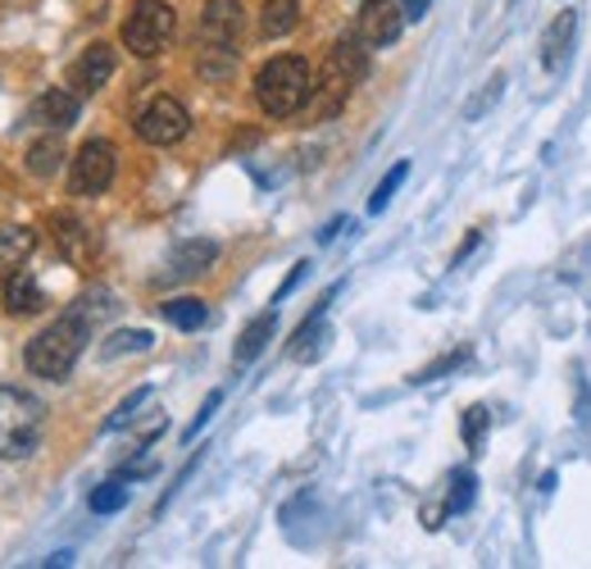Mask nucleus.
<instances>
[{
	"label": "nucleus",
	"instance_id": "nucleus-12",
	"mask_svg": "<svg viewBox=\"0 0 591 569\" xmlns=\"http://www.w3.org/2000/svg\"><path fill=\"white\" fill-rule=\"evenodd\" d=\"M51 237H56L60 256L73 260V264H87V260L96 256V232H91L78 214H56V219H51Z\"/></svg>",
	"mask_w": 591,
	"mask_h": 569
},
{
	"label": "nucleus",
	"instance_id": "nucleus-21",
	"mask_svg": "<svg viewBox=\"0 0 591 569\" xmlns=\"http://www.w3.org/2000/svg\"><path fill=\"white\" fill-rule=\"evenodd\" d=\"M37 247L32 228H0V264H23Z\"/></svg>",
	"mask_w": 591,
	"mask_h": 569
},
{
	"label": "nucleus",
	"instance_id": "nucleus-19",
	"mask_svg": "<svg viewBox=\"0 0 591 569\" xmlns=\"http://www.w3.org/2000/svg\"><path fill=\"white\" fill-rule=\"evenodd\" d=\"M160 310H164V319H169L173 328H182V333H196V328H206V323H210V310H206V301H196V297L164 301Z\"/></svg>",
	"mask_w": 591,
	"mask_h": 569
},
{
	"label": "nucleus",
	"instance_id": "nucleus-29",
	"mask_svg": "<svg viewBox=\"0 0 591 569\" xmlns=\"http://www.w3.org/2000/svg\"><path fill=\"white\" fill-rule=\"evenodd\" d=\"M219 406H223V392H210V401H206V406H201V415H196V419H191V429H187V433H182V438H187V442H191V438H196V433H201V429H206V423H210V415H214V410H219Z\"/></svg>",
	"mask_w": 591,
	"mask_h": 569
},
{
	"label": "nucleus",
	"instance_id": "nucleus-23",
	"mask_svg": "<svg viewBox=\"0 0 591 569\" xmlns=\"http://www.w3.org/2000/svg\"><path fill=\"white\" fill-rule=\"evenodd\" d=\"M405 178H410V164H405V160H401V164H391V173L373 187V197H369V214H382V210H387V201L397 197V187H401Z\"/></svg>",
	"mask_w": 591,
	"mask_h": 569
},
{
	"label": "nucleus",
	"instance_id": "nucleus-15",
	"mask_svg": "<svg viewBox=\"0 0 591 569\" xmlns=\"http://www.w3.org/2000/svg\"><path fill=\"white\" fill-rule=\"evenodd\" d=\"M214 256H219V247L206 242V237H196V242H182V247L169 256V273H173V278H196V273H206V269L214 264Z\"/></svg>",
	"mask_w": 591,
	"mask_h": 569
},
{
	"label": "nucleus",
	"instance_id": "nucleus-1",
	"mask_svg": "<svg viewBox=\"0 0 591 569\" xmlns=\"http://www.w3.org/2000/svg\"><path fill=\"white\" fill-rule=\"evenodd\" d=\"M87 338H91V310L82 301V306L60 315L51 328H41V333L28 342V369L37 378H69V369L87 351Z\"/></svg>",
	"mask_w": 591,
	"mask_h": 569
},
{
	"label": "nucleus",
	"instance_id": "nucleus-22",
	"mask_svg": "<svg viewBox=\"0 0 591 569\" xmlns=\"http://www.w3.org/2000/svg\"><path fill=\"white\" fill-rule=\"evenodd\" d=\"M151 333H146V328H119V333L101 347V356L106 360H119V356H128V351H151Z\"/></svg>",
	"mask_w": 591,
	"mask_h": 569
},
{
	"label": "nucleus",
	"instance_id": "nucleus-8",
	"mask_svg": "<svg viewBox=\"0 0 591 569\" xmlns=\"http://www.w3.org/2000/svg\"><path fill=\"white\" fill-rule=\"evenodd\" d=\"M110 78H114V46H106V41L87 46V51L69 64V87L78 91V97H96Z\"/></svg>",
	"mask_w": 591,
	"mask_h": 569
},
{
	"label": "nucleus",
	"instance_id": "nucleus-7",
	"mask_svg": "<svg viewBox=\"0 0 591 569\" xmlns=\"http://www.w3.org/2000/svg\"><path fill=\"white\" fill-rule=\"evenodd\" d=\"M110 182H114V147L110 141H87V147L73 156L69 192L73 197H101Z\"/></svg>",
	"mask_w": 591,
	"mask_h": 569
},
{
	"label": "nucleus",
	"instance_id": "nucleus-6",
	"mask_svg": "<svg viewBox=\"0 0 591 569\" xmlns=\"http://www.w3.org/2000/svg\"><path fill=\"white\" fill-rule=\"evenodd\" d=\"M187 132H191V114L173 97L146 101L141 114H137V137L146 141V147H173V141H182Z\"/></svg>",
	"mask_w": 591,
	"mask_h": 569
},
{
	"label": "nucleus",
	"instance_id": "nucleus-24",
	"mask_svg": "<svg viewBox=\"0 0 591 569\" xmlns=\"http://www.w3.org/2000/svg\"><path fill=\"white\" fill-rule=\"evenodd\" d=\"M501 91H505V73H497V78H487V82H482V91H478V97H473V101L464 106V119H469V123H478V119H482V114H487L491 106H497V101H501Z\"/></svg>",
	"mask_w": 591,
	"mask_h": 569
},
{
	"label": "nucleus",
	"instance_id": "nucleus-16",
	"mask_svg": "<svg viewBox=\"0 0 591 569\" xmlns=\"http://www.w3.org/2000/svg\"><path fill=\"white\" fill-rule=\"evenodd\" d=\"M273 333H278V310H264L260 319L246 323V333H241V342H237L232 360H237V365H251V360H256V356L273 342Z\"/></svg>",
	"mask_w": 591,
	"mask_h": 569
},
{
	"label": "nucleus",
	"instance_id": "nucleus-18",
	"mask_svg": "<svg viewBox=\"0 0 591 569\" xmlns=\"http://www.w3.org/2000/svg\"><path fill=\"white\" fill-rule=\"evenodd\" d=\"M296 23H301V0H264V14H260V32L269 41L296 32Z\"/></svg>",
	"mask_w": 591,
	"mask_h": 569
},
{
	"label": "nucleus",
	"instance_id": "nucleus-25",
	"mask_svg": "<svg viewBox=\"0 0 591 569\" xmlns=\"http://www.w3.org/2000/svg\"><path fill=\"white\" fill-rule=\"evenodd\" d=\"M473 488H478V479H473V473H469V469L451 473V492H447V510H451V515L469 510V506H473Z\"/></svg>",
	"mask_w": 591,
	"mask_h": 569
},
{
	"label": "nucleus",
	"instance_id": "nucleus-28",
	"mask_svg": "<svg viewBox=\"0 0 591 569\" xmlns=\"http://www.w3.org/2000/svg\"><path fill=\"white\" fill-rule=\"evenodd\" d=\"M487 423H491L487 406H473V410H464V442H469V451H478V447H482Z\"/></svg>",
	"mask_w": 591,
	"mask_h": 569
},
{
	"label": "nucleus",
	"instance_id": "nucleus-10",
	"mask_svg": "<svg viewBox=\"0 0 591 569\" xmlns=\"http://www.w3.org/2000/svg\"><path fill=\"white\" fill-rule=\"evenodd\" d=\"M405 28V10H397L391 0H364V10L355 19V37L364 46H391Z\"/></svg>",
	"mask_w": 591,
	"mask_h": 569
},
{
	"label": "nucleus",
	"instance_id": "nucleus-32",
	"mask_svg": "<svg viewBox=\"0 0 591 569\" xmlns=\"http://www.w3.org/2000/svg\"><path fill=\"white\" fill-rule=\"evenodd\" d=\"M341 223H347V219H332V223H328V228H323V232H319V242H332V237H337V232H341Z\"/></svg>",
	"mask_w": 591,
	"mask_h": 569
},
{
	"label": "nucleus",
	"instance_id": "nucleus-14",
	"mask_svg": "<svg viewBox=\"0 0 591 569\" xmlns=\"http://www.w3.org/2000/svg\"><path fill=\"white\" fill-rule=\"evenodd\" d=\"M0 297H6V310L10 315H41L46 310V292L37 288V278L28 269H19V264H10Z\"/></svg>",
	"mask_w": 591,
	"mask_h": 569
},
{
	"label": "nucleus",
	"instance_id": "nucleus-30",
	"mask_svg": "<svg viewBox=\"0 0 591 569\" xmlns=\"http://www.w3.org/2000/svg\"><path fill=\"white\" fill-rule=\"evenodd\" d=\"M460 360H464V351H455V356H441L437 365H428V369H423V373L414 378V383H432V378H437V373H447V369H455Z\"/></svg>",
	"mask_w": 591,
	"mask_h": 569
},
{
	"label": "nucleus",
	"instance_id": "nucleus-31",
	"mask_svg": "<svg viewBox=\"0 0 591 569\" xmlns=\"http://www.w3.org/2000/svg\"><path fill=\"white\" fill-rule=\"evenodd\" d=\"M428 6H432V0H401L405 19H423V14H428Z\"/></svg>",
	"mask_w": 591,
	"mask_h": 569
},
{
	"label": "nucleus",
	"instance_id": "nucleus-27",
	"mask_svg": "<svg viewBox=\"0 0 591 569\" xmlns=\"http://www.w3.org/2000/svg\"><path fill=\"white\" fill-rule=\"evenodd\" d=\"M146 401H151V388H137V392H132V397H128V401H123V406L110 415V423H106V429H110V433H114V429H128V423L137 419V410H141Z\"/></svg>",
	"mask_w": 591,
	"mask_h": 569
},
{
	"label": "nucleus",
	"instance_id": "nucleus-11",
	"mask_svg": "<svg viewBox=\"0 0 591 569\" xmlns=\"http://www.w3.org/2000/svg\"><path fill=\"white\" fill-rule=\"evenodd\" d=\"M78 110H82V97H78L73 87H51V91H41V97L32 101L28 119H32L37 128L64 132V128H73V123H78Z\"/></svg>",
	"mask_w": 591,
	"mask_h": 569
},
{
	"label": "nucleus",
	"instance_id": "nucleus-4",
	"mask_svg": "<svg viewBox=\"0 0 591 569\" xmlns=\"http://www.w3.org/2000/svg\"><path fill=\"white\" fill-rule=\"evenodd\" d=\"M41 423L46 406L32 392L0 383V460H28L41 442Z\"/></svg>",
	"mask_w": 591,
	"mask_h": 569
},
{
	"label": "nucleus",
	"instance_id": "nucleus-26",
	"mask_svg": "<svg viewBox=\"0 0 591 569\" xmlns=\"http://www.w3.org/2000/svg\"><path fill=\"white\" fill-rule=\"evenodd\" d=\"M96 515H114V510H123L128 506V488L123 483H101L91 492V501H87Z\"/></svg>",
	"mask_w": 591,
	"mask_h": 569
},
{
	"label": "nucleus",
	"instance_id": "nucleus-13",
	"mask_svg": "<svg viewBox=\"0 0 591 569\" xmlns=\"http://www.w3.org/2000/svg\"><path fill=\"white\" fill-rule=\"evenodd\" d=\"M573 37H578V14H573V10H564V14L547 28V37H541V69H547V73H560V69L569 64Z\"/></svg>",
	"mask_w": 591,
	"mask_h": 569
},
{
	"label": "nucleus",
	"instance_id": "nucleus-2",
	"mask_svg": "<svg viewBox=\"0 0 591 569\" xmlns=\"http://www.w3.org/2000/svg\"><path fill=\"white\" fill-rule=\"evenodd\" d=\"M314 73L301 56H278L256 73V101L269 119H291L296 110L310 106Z\"/></svg>",
	"mask_w": 591,
	"mask_h": 569
},
{
	"label": "nucleus",
	"instance_id": "nucleus-5",
	"mask_svg": "<svg viewBox=\"0 0 591 569\" xmlns=\"http://www.w3.org/2000/svg\"><path fill=\"white\" fill-rule=\"evenodd\" d=\"M173 28H178V19H173L169 0H137L132 14L123 19V46H128L132 56L151 60V56H160L164 46L173 41Z\"/></svg>",
	"mask_w": 591,
	"mask_h": 569
},
{
	"label": "nucleus",
	"instance_id": "nucleus-9",
	"mask_svg": "<svg viewBox=\"0 0 591 569\" xmlns=\"http://www.w3.org/2000/svg\"><path fill=\"white\" fill-rule=\"evenodd\" d=\"M241 37V0H210L201 14V46L206 51H232Z\"/></svg>",
	"mask_w": 591,
	"mask_h": 569
},
{
	"label": "nucleus",
	"instance_id": "nucleus-17",
	"mask_svg": "<svg viewBox=\"0 0 591 569\" xmlns=\"http://www.w3.org/2000/svg\"><path fill=\"white\" fill-rule=\"evenodd\" d=\"M328 306V301H323ZM323 306L296 328V342H291V360H314V356H323V347H328V323H323Z\"/></svg>",
	"mask_w": 591,
	"mask_h": 569
},
{
	"label": "nucleus",
	"instance_id": "nucleus-3",
	"mask_svg": "<svg viewBox=\"0 0 591 569\" xmlns=\"http://www.w3.org/2000/svg\"><path fill=\"white\" fill-rule=\"evenodd\" d=\"M369 73V51H364V41L360 37H341L332 51H328V64L310 91V101H314V119H332L341 106H347L351 97V87H360Z\"/></svg>",
	"mask_w": 591,
	"mask_h": 569
},
{
	"label": "nucleus",
	"instance_id": "nucleus-20",
	"mask_svg": "<svg viewBox=\"0 0 591 569\" xmlns=\"http://www.w3.org/2000/svg\"><path fill=\"white\" fill-rule=\"evenodd\" d=\"M60 164H64V141L60 137H41L28 151V173L32 178H51V173H60Z\"/></svg>",
	"mask_w": 591,
	"mask_h": 569
}]
</instances>
